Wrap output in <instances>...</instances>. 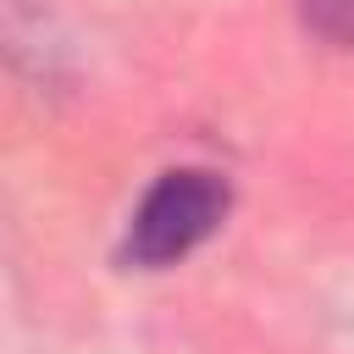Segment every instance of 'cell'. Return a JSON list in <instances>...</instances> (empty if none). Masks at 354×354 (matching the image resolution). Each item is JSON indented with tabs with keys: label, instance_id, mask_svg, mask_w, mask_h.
Returning <instances> with one entry per match:
<instances>
[{
	"label": "cell",
	"instance_id": "cell-2",
	"mask_svg": "<svg viewBox=\"0 0 354 354\" xmlns=\"http://www.w3.org/2000/svg\"><path fill=\"white\" fill-rule=\"evenodd\" d=\"M304 11H310V22H315L326 39L354 44V0H304Z\"/></svg>",
	"mask_w": 354,
	"mask_h": 354
},
{
	"label": "cell",
	"instance_id": "cell-1",
	"mask_svg": "<svg viewBox=\"0 0 354 354\" xmlns=\"http://www.w3.org/2000/svg\"><path fill=\"white\" fill-rule=\"evenodd\" d=\"M227 205H232V188L221 171H205V166L160 171L127 221V260L144 271L177 266L227 221Z\"/></svg>",
	"mask_w": 354,
	"mask_h": 354
}]
</instances>
